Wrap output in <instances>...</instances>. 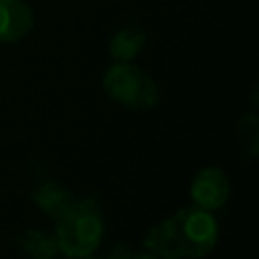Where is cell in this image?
Listing matches in <instances>:
<instances>
[{"label": "cell", "instance_id": "cell-1", "mask_svg": "<svg viewBox=\"0 0 259 259\" xmlns=\"http://www.w3.org/2000/svg\"><path fill=\"white\" fill-rule=\"evenodd\" d=\"M217 243V219L194 204L162 219L144 237V247L160 259H202Z\"/></svg>", "mask_w": 259, "mask_h": 259}, {"label": "cell", "instance_id": "cell-2", "mask_svg": "<svg viewBox=\"0 0 259 259\" xmlns=\"http://www.w3.org/2000/svg\"><path fill=\"white\" fill-rule=\"evenodd\" d=\"M105 231L103 212L95 198H77L73 210L57 221L55 237L61 255H91L101 245Z\"/></svg>", "mask_w": 259, "mask_h": 259}, {"label": "cell", "instance_id": "cell-3", "mask_svg": "<svg viewBox=\"0 0 259 259\" xmlns=\"http://www.w3.org/2000/svg\"><path fill=\"white\" fill-rule=\"evenodd\" d=\"M101 85L109 99L134 111H148L160 101L156 81L132 61H115L109 65Z\"/></svg>", "mask_w": 259, "mask_h": 259}, {"label": "cell", "instance_id": "cell-4", "mask_svg": "<svg viewBox=\"0 0 259 259\" xmlns=\"http://www.w3.org/2000/svg\"><path fill=\"white\" fill-rule=\"evenodd\" d=\"M188 194L194 206L204 208L208 212L219 210L229 200L231 194V182L227 172L217 166L200 168L190 180Z\"/></svg>", "mask_w": 259, "mask_h": 259}, {"label": "cell", "instance_id": "cell-5", "mask_svg": "<svg viewBox=\"0 0 259 259\" xmlns=\"http://www.w3.org/2000/svg\"><path fill=\"white\" fill-rule=\"evenodd\" d=\"M32 202L55 223L61 221L63 217H67L73 206L77 204V196L63 186L61 182L53 180V178H45L40 180L34 188H32Z\"/></svg>", "mask_w": 259, "mask_h": 259}, {"label": "cell", "instance_id": "cell-6", "mask_svg": "<svg viewBox=\"0 0 259 259\" xmlns=\"http://www.w3.org/2000/svg\"><path fill=\"white\" fill-rule=\"evenodd\" d=\"M34 26V12L24 0H0V42L22 40Z\"/></svg>", "mask_w": 259, "mask_h": 259}, {"label": "cell", "instance_id": "cell-7", "mask_svg": "<svg viewBox=\"0 0 259 259\" xmlns=\"http://www.w3.org/2000/svg\"><path fill=\"white\" fill-rule=\"evenodd\" d=\"M16 249L24 259H57L61 255L55 231L24 229L16 237Z\"/></svg>", "mask_w": 259, "mask_h": 259}, {"label": "cell", "instance_id": "cell-8", "mask_svg": "<svg viewBox=\"0 0 259 259\" xmlns=\"http://www.w3.org/2000/svg\"><path fill=\"white\" fill-rule=\"evenodd\" d=\"M146 40L148 36L138 24L123 26L109 40V47H107L109 57L113 61H134L146 47Z\"/></svg>", "mask_w": 259, "mask_h": 259}, {"label": "cell", "instance_id": "cell-9", "mask_svg": "<svg viewBox=\"0 0 259 259\" xmlns=\"http://www.w3.org/2000/svg\"><path fill=\"white\" fill-rule=\"evenodd\" d=\"M239 142L243 152L255 160L259 154V117L255 111H247L239 119Z\"/></svg>", "mask_w": 259, "mask_h": 259}, {"label": "cell", "instance_id": "cell-10", "mask_svg": "<svg viewBox=\"0 0 259 259\" xmlns=\"http://www.w3.org/2000/svg\"><path fill=\"white\" fill-rule=\"evenodd\" d=\"M130 255H132V251H130L123 243H119V245H115V247H113V249H111L103 259H127Z\"/></svg>", "mask_w": 259, "mask_h": 259}, {"label": "cell", "instance_id": "cell-11", "mask_svg": "<svg viewBox=\"0 0 259 259\" xmlns=\"http://www.w3.org/2000/svg\"><path fill=\"white\" fill-rule=\"evenodd\" d=\"M127 259H160V257H158V255H154L152 251H148V249H146V251H142V253H132Z\"/></svg>", "mask_w": 259, "mask_h": 259}, {"label": "cell", "instance_id": "cell-12", "mask_svg": "<svg viewBox=\"0 0 259 259\" xmlns=\"http://www.w3.org/2000/svg\"><path fill=\"white\" fill-rule=\"evenodd\" d=\"M61 259H97V257L91 253V255H61Z\"/></svg>", "mask_w": 259, "mask_h": 259}]
</instances>
